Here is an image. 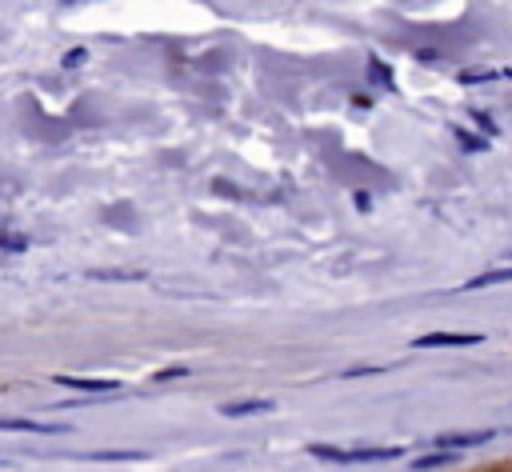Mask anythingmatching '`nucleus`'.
Wrapping results in <instances>:
<instances>
[{
  "label": "nucleus",
  "instance_id": "14",
  "mask_svg": "<svg viewBox=\"0 0 512 472\" xmlns=\"http://www.w3.org/2000/svg\"><path fill=\"white\" fill-rule=\"evenodd\" d=\"M180 376H188V368H164V372H156L152 380L160 384V380H180Z\"/></svg>",
  "mask_w": 512,
  "mask_h": 472
},
{
  "label": "nucleus",
  "instance_id": "17",
  "mask_svg": "<svg viewBox=\"0 0 512 472\" xmlns=\"http://www.w3.org/2000/svg\"><path fill=\"white\" fill-rule=\"evenodd\" d=\"M4 464H8V460H4V456H0V468H4Z\"/></svg>",
  "mask_w": 512,
  "mask_h": 472
},
{
  "label": "nucleus",
  "instance_id": "3",
  "mask_svg": "<svg viewBox=\"0 0 512 472\" xmlns=\"http://www.w3.org/2000/svg\"><path fill=\"white\" fill-rule=\"evenodd\" d=\"M468 344H484V336L480 332H428L412 340V348H468Z\"/></svg>",
  "mask_w": 512,
  "mask_h": 472
},
{
  "label": "nucleus",
  "instance_id": "9",
  "mask_svg": "<svg viewBox=\"0 0 512 472\" xmlns=\"http://www.w3.org/2000/svg\"><path fill=\"white\" fill-rule=\"evenodd\" d=\"M460 452H432V456H420L416 460V472H428V468H444V464H452Z\"/></svg>",
  "mask_w": 512,
  "mask_h": 472
},
{
  "label": "nucleus",
  "instance_id": "13",
  "mask_svg": "<svg viewBox=\"0 0 512 472\" xmlns=\"http://www.w3.org/2000/svg\"><path fill=\"white\" fill-rule=\"evenodd\" d=\"M456 140H460V144H464V148H468V152H484V148H488V144H484V140H476V136H468V132H464V128H456Z\"/></svg>",
  "mask_w": 512,
  "mask_h": 472
},
{
  "label": "nucleus",
  "instance_id": "16",
  "mask_svg": "<svg viewBox=\"0 0 512 472\" xmlns=\"http://www.w3.org/2000/svg\"><path fill=\"white\" fill-rule=\"evenodd\" d=\"M376 372H384V368H376V364H372V368H348V372H344V376H348V380H352V376H376Z\"/></svg>",
  "mask_w": 512,
  "mask_h": 472
},
{
  "label": "nucleus",
  "instance_id": "7",
  "mask_svg": "<svg viewBox=\"0 0 512 472\" xmlns=\"http://www.w3.org/2000/svg\"><path fill=\"white\" fill-rule=\"evenodd\" d=\"M504 280H512V268H496V272H480V276H472V280H464L460 288H464V292H472V288H492V284H504Z\"/></svg>",
  "mask_w": 512,
  "mask_h": 472
},
{
  "label": "nucleus",
  "instance_id": "1",
  "mask_svg": "<svg viewBox=\"0 0 512 472\" xmlns=\"http://www.w3.org/2000/svg\"><path fill=\"white\" fill-rule=\"evenodd\" d=\"M488 440H496V428H480V432H444V436L424 440V444H432V448H440V452H464V448H476V444H488Z\"/></svg>",
  "mask_w": 512,
  "mask_h": 472
},
{
  "label": "nucleus",
  "instance_id": "15",
  "mask_svg": "<svg viewBox=\"0 0 512 472\" xmlns=\"http://www.w3.org/2000/svg\"><path fill=\"white\" fill-rule=\"evenodd\" d=\"M84 56H88L84 48H72V52L64 56V64H68V68H76V64H84Z\"/></svg>",
  "mask_w": 512,
  "mask_h": 472
},
{
  "label": "nucleus",
  "instance_id": "11",
  "mask_svg": "<svg viewBox=\"0 0 512 472\" xmlns=\"http://www.w3.org/2000/svg\"><path fill=\"white\" fill-rule=\"evenodd\" d=\"M84 460H144V452H88Z\"/></svg>",
  "mask_w": 512,
  "mask_h": 472
},
{
  "label": "nucleus",
  "instance_id": "2",
  "mask_svg": "<svg viewBox=\"0 0 512 472\" xmlns=\"http://www.w3.org/2000/svg\"><path fill=\"white\" fill-rule=\"evenodd\" d=\"M0 432H32V436H64L68 424L56 420H28V416H0Z\"/></svg>",
  "mask_w": 512,
  "mask_h": 472
},
{
  "label": "nucleus",
  "instance_id": "10",
  "mask_svg": "<svg viewBox=\"0 0 512 472\" xmlns=\"http://www.w3.org/2000/svg\"><path fill=\"white\" fill-rule=\"evenodd\" d=\"M92 280H144V272H104V268H96V272H88Z\"/></svg>",
  "mask_w": 512,
  "mask_h": 472
},
{
  "label": "nucleus",
  "instance_id": "4",
  "mask_svg": "<svg viewBox=\"0 0 512 472\" xmlns=\"http://www.w3.org/2000/svg\"><path fill=\"white\" fill-rule=\"evenodd\" d=\"M56 384L76 392H120V380H108V376H56Z\"/></svg>",
  "mask_w": 512,
  "mask_h": 472
},
{
  "label": "nucleus",
  "instance_id": "12",
  "mask_svg": "<svg viewBox=\"0 0 512 472\" xmlns=\"http://www.w3.org/2000/svg\"><path fill=\"white\" fill-rule=\"evenodd\" d=\"M0 244H4L8 252H24V248H28V236H20V232H16V236H12V232H0Z\"/></svg>",
  "mask_w": 512,
  "mask_h": 472
},
{
  "label": "nucleus",
  "instance_id": "8",
  "mask_svg": "<svg viewBox=\"0 0 512 472\" xmlns=\"http://www.w3.org/2000/svg\"><path fill=\"white\" fill-rule=\"evenodd\" d=\"M308 456L332 460V464H348V448H332V444H308Z\"/></svg>",
  "mask_w": 512,
  "mask_h": 472
},
{
  "label": "nucleus",
  "instance_id": "6",
  "mask_svg": "<svg viewBox=\"0 0 512 472\" xmlns=\"http://www.w3.org/2000/svg\"><path fill=\"white\" fill-rule=\"evenodd\" d=\"M400 448H348V464H376V460H396Z\"/></svg>",
  "mask_w": 512,
  "mask_h": 472
},
{
  "label": "nucleus",
  "instance_id": "5",
  "mask_svg": "<svg viewBox=\"0 0 512 472\" xmlns=\"http://www.w3.org/2000/svg\"><path fill=\"white\" fill-rule=\"evenodd\" d=\"M272 400H240V404H220V416L236 420V416H252V412H272Z\"/></svg>",
  "mask_w": 512,
  "mask_h": 472
}]
</instances>
